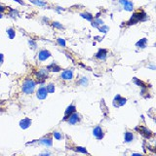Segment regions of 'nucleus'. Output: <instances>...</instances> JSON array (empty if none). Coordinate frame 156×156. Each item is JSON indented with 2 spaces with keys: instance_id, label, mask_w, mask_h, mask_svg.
I'll return each mask as SVG.
<instances>
[{
  "instance_id": "obj_1",
  "label": "nucleus",
  "mask_w": 156,
  "mask_h": 156,
  "mask_svg": "<svg viewBox=\"0 0 156 156\" xmlns=\"http://www.w3.org/2000/svg\"><path fill=\"white\" fill-rule=\"evenodd\" d=\"M36 84L37 83L33 79H31V78H27V79H26L23 83L22 90L26 95H31L34 92V90H35Z\"/></svg>"
},
{
  "instance_id": "obj_2",
  "label": "nucleus",
  "mask_w": 156,
  "mask_h": 156,
  "mask_svg": "<svg viewBox=\"0 0 156 156\" xmlns=\"http://www.w3.org/2000/svg\"><path fill=\"white\" fill-rule=\"evenodd\" d=\"M146 20H147V15H146L144 11L136 12L132 15L130 20L127 22V24H128V26H132V24H136L140 22H144Z\"/></svg>"
},
{
  "instance_id": "obj_3",
  "label": "nucleus",
  "mask_w": 156,
  "mask_h": 156,
  "mask_svg": "<svg viewBox=\"0 0 156 156\" xmlns=\"http://www.w3.org/2000/svg\"><path fill=\"white\" fill-rule=\"evenodd\" d=\"M48 69L47 68H42V69H39L38 71L35 72V76L37 78V83H43L46 80V78L48 77Z\"/></svg>"
},
{
  "instance_id": "obj_4",
  "label": "nucleus",
  "mask_w": 156,
  "mask_h": 156,
  "mask_svg": "<svg viewBox=\"0 0 156 156\" xmlns=\"http://www.w3.org/2000/svg\"><path fill=\"white\" fill-rule=\"evenodd\" d=\"M67 121V123L68 124H70V125H75L77 123H79L80 122V116L79 114L77 113V112H73V113H71L69 116L67 117V118L66 119Z\"/></svg>"
},
{
  "instance_id": "obj_5",
  "label": "nucleus",
  "mask_w": 156,
  "mask_h": 156,
  "mask_svg": "<svg viewBox=\"0 0 156 156\" xmlns=\"http://www.w3.org/2000/svg\"><path fill=\"white\" fill-rule=\"evenodd\" d=\"M119 4L122 5V7H123L124 10L128 12H132L134 10V3L130 1V0H118Z\"/></svg>"
},
{
  "instance_id": "obj_6",
  "label": "nucleus",
  "mask_w": 156,
  "mask_h": 156,
  "mask_svg": "<svg viewBox=\"0 0 156 156\" xmlns=\"http://www.w3.org/2000/svg\"><path fill=\"white\" fill-rule=\"evenodd\" d=\"M47 95H48V92H47L46 87H40L36 92V97L39 100H45L47 98Z\"/></svg>"
},
{
  "instance_id": "obj_7",
  "label": "nucleus",
  "mask_w": 156,
  "mask_h": 156,
  "mask_svg": "<svg viewBox=\"0 0 156 156\" xmlns=\"http://www.w3.org/2000/svg\"><path fill=\"white\" fill-rule=\"evenodd\" d=\"M93 135H94V136L97 140H101L104 138V131H102V129L100 126H97L94 128V130H93Z\"/></svg>"
},
{
  "instance_id": "obj_8",
  "label": "nucleus",
  "mask_w": 156,
  "mask_h": 156,
  "mask_svg": "<svg viewBox=\"0 0 156 156\" xmlns=\"http://www.w3.org/2000/svg\"><path fill=\"white\" fill-rule=\"evenodd\" d=\"M51 57V53L47 51V50H41L40 52H39L37 54V58H38V60L39 61H46L47 58H49Z\"/></svg>"
},
{
  "instance_id": "obj_9",
  "label": "nucleus",
  "mask_w": 156,
  "mask_h": 156,
  "mask_svg": "<svg viewBox=\"0 0 156 156\" xmlns=\"http://www.w3.org/2000/svg\"><path fill=\"white\" fill-rule=\"evenodd\" d=\"M61 78L62 80H71L73 78V71L71 69L65 70L61 73Z\"/></svg>"
},
{
  "instance_id": "obj_10",
  "label": "nucleus",
  "mask_w": 156,
  "mask_h": 156,
  "mask_svg": "<svg viewBox=\"0 0 156 156\" xmlns=\"http://www.w3.org/2000/svg\"><path fill=\"white\" fill-rule=\"evenodd\" d=\"M31 124H32V121L29 118H23L20 121V127H21L23 130H26V129L29 128Z\"/></svg>"
},
{
  "instance_id": "obj_11",
  "label": "nucleus",
  "mask_w": 156,
  "mask_h": 156,
  "mask_svg": "<svg viewBox=\"0 0 156 156\" xmlns=\"http://www.w3.org/2000/svg\"><path fill=\"white\" fill-rule=\"evenodd\" d=\"M113 101H117V104H114L113 105L115 107H118V106H123V105H125L127 100L124 99V98H121L120 95H117V96H115Z\"/></svg>"
},
{
  "instance_id": "obj_12",
  "label": "nucleus",
  "mask_w": 156,
  "mask_h": 156,
  "mask_svg": "<svg viewBox=\"0 0 156 156\" xmlns=\"http://www.w3.org/2000/svg\"><path fill=\"white\" fill-rule=\"evenodd\" d=\"M91 23H92V27H96V28H99L101 26H102V24H104V21H102L101 19H100L99 17L94 18L91 21Z\"/></svg>"
},
{
  "instance_id": "obj_13",
  "label": "nucleus",
  "mask_w": 156,
  "mask_h": 156,
  "mask_svg": "<svg viewBox=\"0 0 156 156\" xmlns=\"http://www.w3.org/2000/svg\"><path fill=\"white\" fill-rule=\"evenodd\" d=\"M106 55H107V51L105 49H100L99 52L96 54V58L101 61H105L106 58Z\"/></svg>"
},
{
  "instance_id": "obj_14",
  "label": "nucleus",
  "mask_w": 156,
  "mask_h": 156,
  "mask_svg": "<svg viewBox=\"0 0 156 156\" xmlns=\"http://www.w3.org/2000/svg\"><path fill=\"white\" fill-rule=\"evenodd\" d=\"M46 68L48 69V71H52V72H60V71L62 70L61 66H58L56 62L51 63V65H50V66H48Z\"/></svg>"
},
{
  "instance_id": "obj_15",
  "label": "nucleus",
  "mask_w": 156,
  "mask_h": 156,
  "mask_svg": "<svg viewBox=\"0 0 156 156\" xmlns=\"http://www.w3.org/2000/svg\"><path fill=\"white\" fill-rule=\"evenodd\" d=\"M76 111V107H75V105H69L67 107V108L66 109V112H65V118H63V120H66L68 116H69L71 113H73V112H75Z\"/></svg>"
},
{
  "instance_id": "obj_16",
  "label": "nucleus",
  "mask_w": 156,
  "mask_h": 156,
  "mask_svg": "<svg viewBox=\"0 0 156 156\" xmlns=\"http://www.w3.org/2000/svg\"><path fill=\"white\" fill-rule=\"evenodd\" d=\"M135 139V136L134 134L132 133V132H126L125 135H124V140L125 143H131V141H133Z\"/></svg>"
},
{
  "instance_id": "obj_17",
  "label": "nucleus",
  "mask_w": 156,
  "mask_h": 156,
  "mask_svg": "<svg viewBox=\"0 0 156 156\" xmlns=\"http://www.w3.org/2000/svg\"><path fill=\"white\" fill-rule=\"evenodd\" d=\"M38 143L40 144H43L45 146H52L53 145V140L51 139H47V138H44V139H41L40 140H38Z\"/></svg>"
},
{
  "instance_id": "obj_18",
  "label": "nucleus",
  "mask_w": 156,
  "mask_h": 156,
  "mask_svg": "<svg viewBox=\"0 0 156 156\" xmlns=\"http://www.w3.org/2000/svg\"><path fill=\"white\" fill-rule=\"evenodd\" d=\"M140 133L143 134L145 138H150L151 136H152V133H151V131L148 130L146 127H140Z\"/></svg>"
},
{
  "instance_id": "obj_19",
  "label": "nucleus",
  "mask_w": 156,
  "mask_h": 156,
  "mask_svg": "<svg viewBox=\"0 0 156 156\" xmlns=\"http://www.w3.org/2000/svg\"><path fill=\"white\" fill-rule=\"evenodd\" d=\"M30 3L36 5V6H39V7H46L47 6V2L46 1H43V0H29Z\"/></svg>"
},
{
  "instance_id": "obj_20",
  "label": "nucleus",
  "mask_w": 156,
  "mask_h": 156,
  "mask_svg": "<svg viewBox=\"0 0 156 156\" xmlns=\"http://www.w3.org/2000/svg\"><path fill=\"white\" fill-rule=\"evenodd\" d=\"M8 16L10 18H12V19H17V18H19L20 14H19L18 10H16V9H10L9 12H8Z\"/></svg>"
},
{
  "instance_id": "obj_21",
  "label": "nucleus",
  "mask_w": 156,
  "mask_h": 156,
  "mask_svg": "<svg viewBox=\"0 0 156 156\" xmlns=\"http://www.w3.org/2000/svg\"><path fill=\"white\" fill-rule=\"evenodd\" d=\"M6 32H7V35H8L9 39H14L15 37H16V31H15L14 28H12V27L7 28Z\"/></svg>"
},
{
  "instance_id": "obj_22",
  "label": "nucleus",
  "mask_w": 156,
  "mask_h": 156,
  "mask_svg": "<svg viewBox=\"0 0 156 156\" xmlns=\"http://www.w3.org/2000/svg\"><path fill=\"white\" fill-rule=\"evenodd\" d=\"M146 43H147V39L143 38V39H140V41H138L136 43V46L139 47V48H145L146 47Z\"/></svg>"
},
{
  "instance_id": "obj_23",
  "label": "nucleus",
  "mask_w": 156,
  "mask_h": 156,
  "mask_svg": "<svg viewBox=\"0 0 156 156\" xmlns=\"http://www.w3.org/2000/svg\"><path fill=\"white\" fill-rule=\"evenodd\" d=\"M80 16L83 18V19H85V20H87V21H89V22H91L93 19H94V16L91 14V13H87V12H85V13H81L80 14Z\"/></svg>"
},
{
  "instance_id": "obj_24",
  "label": "nucleus",
  "mask_w": 156,
  "mask_h": 156,
  "mask_svg": "<svg viewBox=\"0 0 156 156\" xmlns=\"http://www.w3.org/2000/svg\"><path fill=\"white\" fill-rule=\"evenodd\" d=\"M77 83L79 85H81V86H87L88 83H89V81H88V78L87 77H83V78H81L80 80H78Z\"/></svg>"
},
{
  "instance_id": "obj_25",
  "label": "nucleus",
  "mask_w": 156,
  "mask_h": 156,
  "mask_svg": "<svg viewBox=\"0 0 156 156\" xmlns=\"http://www.w3.org/2000/svg\"><path fill=\"white\" fill-rule=\"evenodd\" d=\"M46 89H47V92L49 94H52V93L55 92V85L54 84H48L46 86Z\"/></svg>"
},
{
  "instance_id": "obj_26",
  "label": "nucleus",
  "mask_w": 156,
  "mask_h": 156,
  "mask_svg": "<svg viewBox=\"0 0 156 156\" xmlns=\"http://www.w3.org/2000/svg\"><path fill=\"white\" fill-rule=\"evenodd\" d=\"M52 26H53V27H55L57 29H63V28H65L62 24L61 23H58V22H53L52 23Z\"/></svg>"
},
{
  "instance_id": "obj_27",
  "label": "nucleus",
  "mask_w": 156,
  "mask_h": 156,
  "mask_svg": "<svg viewBox=\"0 0 156 156\" xmlns=\"http://www.w3.org/2000/svg\"><path fill=\"white\" fill-rule=\"evenodd\" d=\"M53 136H54V138H55L56 140H60L62 139V135L60 133V132H57V131L53 132Z\"/></svg>"
},
{
  "instance_id": "obj_28",
  "label": "nucleus",
  "mask_w": 156,
  "mask_h": 156,
  "mask_svg": "<svg viewBox=\"0 0 156 156\" xmlns=\"http://www.w3.org/2000/svg\"><path fill=\"white\" fill-rule=\"evenodd\" d=\"M99 30H100L101 32H102V33H106L107 31L109 30V27H107V26H105V24H102V26H101V27H99Z\"/></svg>"
},
{
  "instance_id": "obj_29",
  "label": "nucleus",
  "mask_w": 156,
  "mask_h": 156,
  "mask_svg": "<svg viewBox=\"0 0 156 156\" xmlns=\"http://www.w3.org/2000/svg\"><path fill=\"white\" fill-rule=\"evenodd\" d=\"M57 42H58V45H60L61 47H66V40H65V39H62V38H58V39H57Z\"/></svg>"
},
{
  "instance_id": "obj_30",
  "label": "nucleus",
  "mask_w": 156,
  "mask_h": 156,
  "mask_svg": "<svg viewBox=\"0 0 156 156\" xmlns=\"http://www.w3.org/2000/svg\"><path fill=\"white\" fill-rule=\"evenodd\" d=\"M75 150L78 151V152H81V153H86L88 154V151L85 147H82V146H76L75 147Z\"/></svg>"
},
{
  "instance_id": "obj_31",
  "label": "nucleus",
  "mask_w": 156,
  "mask_h": 156,
  "mask_svg": "<svg viewBox=\"0 0 156 156\" xmlns=\"http://www.w3.org/2000/svg\"><path fill=\"white\" fill-rule=\"evenodd\" d=\"M28 44H29V46H30V48H32V49L37 48V44L33 39H28Z\"/></svg>"
},
{
  "instance_id": "obj_32",
  "label": "nucleus",
  "mask_w": 156,
  "mask_h": 156,
  "mask_svg": "<svg viewBox=\"0 0 156 156\" xmlns=\"http://www.w3.org/2000/svg\"><path fill=\"white\" fill-rule=\"evenodd\" d=\"M134 82H135V84H136V85H138V86H140V87H141V88H143V87H145V85L144 84V83L141 82L140 80H139L138 78H134Z\"/></svg>"
},
{
  "instance_id": "obj_33",
  "label": "nucleus",
  "mask_w": 156,
  "mask_h": 156,
  "mask_svg": "<svg viewBox=\"0 0 156 156\" xmlns=\"http://www.w3.org/2000/svg\"><path fill=\"white\" fill-rule=\"evenodd\" d=\"M7 11V8L4 6V5H2L1 3H0V13H4V12H6Z\"/></svg>"
},
{
  "instance_id": "obj_34",
  "label": "nucleus",
  "mask_w": 156,
  "mask_h": 156,
  "mask_svg": "<svg viewBox=\"0 0 156 156\" xmlns=\"http://www.w3.org/2000/svg\"><path fill=\"white\" fill-rule=\"evenodd\" d=\"M55 10H56V12H58V13H61V12H62V11H65V9L62 8V7H56Z\"/></svg>"
},
{
  "instance_id": "obj_35",
  "label": "nucleus",
  "mask_w": 156,
  "mask_h": 156,
  "mask_svg": "<svg viewBox=\"0 0 156 156\" xmlns=\"http://www.w3.org/2000/svg\"><path fill=\"white\" fill-rule=\"evenodd\" d=\"M3 62H4V55H3V54L0 53V66L2 65Z\"/></svg>"
},
{
  "instance_id": "obj_36",
  "label": "nucleus",
  "mask_w": 156,
  "mask_h": 156,
  "mask_svg": "<svg viewBox=\"0 0 156 156\" xmlns=\"http://www.w3.org/2000/svg\"><path fill=\"white\" fill-rule=\"evenodd\" d=\"M13 1L18 2L19 4H21V5H24V2H23V1H22V0H13Z\"/></svg>"
},
{
  "instance_id": "obj_37",
  "label": "nucleus",
  "mask_w": 156,
  "mask_h": 156,
  "mask_svg": "<svg viewBox=\"0 0 156 156\" xmlns=\"http://www.w3.org/2000/svg\"><path fill=\"white\" fill-rule=\"evenodd\" d=\"M42 21H43V23H48L49 22V19L48 18H46V17H43V19H42Z\"/></svg>"
},
{
  "instance_id": "obj_38",
  "label": "nucleus",
  "mask_w": 156,
  "mask_h": 156,
  "mask_svg": "<svg viewBox=\"0 0 156 156\" xmlns=\"http://www.w3.org/2000/svg\"><path fill=\"white\" fill-rule=\"evenodd\" d=\"M41 155H50V153H49V152H47V153H42Z\"/></svg>"
},
{
  "instance_id": "obj_39",
  "label": "nucleus",
  "mask_w": 156,
  "mask_h": 156,
  "mask_svg": "<svg viewBox=\"0 0 156 156\" xmlns=\"http://www.w3.org/2000/svg\"><path fill=\"white\" fill-rule=\"evenodd\" d=\"M2 18H3V14L0 13V19H2Z\"/></svg>"
},
{
  "instance_id": "obj_40",
  "label": "nucleus",
  "mask_w": 156,
  "mask_h": 156,
  "mask_svg": "<svg viewBox=\"0 0 156 156\" xmlns=\"http://www.w3.org/2000/svg\"><path fill=\"white\" fill-rule=\"evenodd\" d=\"M0 111H1V108H0Z\"/></svg>"
}]
</instances>
